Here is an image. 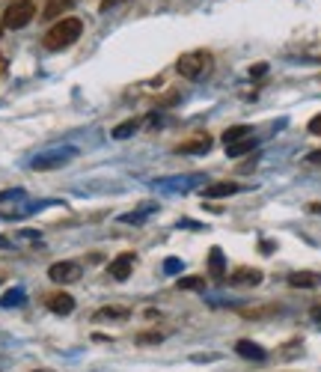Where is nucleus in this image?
Segmentation results:
<instances>
[{"label":"nucleus","mask_w":321,"mask_h":372,"mask_svg":"<svg viewBox=\"0 0 321 372\" xmlns=\"http://www.w3.org/2000/svg\"><path fill=\"white\" fill-rule=\"evenodd\" d=\"M80 33H83L80 19H63L45 33V48L48 51H63V48L75 45L80 39Z\"/></svg>","instance_id":"nucleus-1"},{"label":"nucleus","mask_w":321,"mask_h":372,"mask_svg":"<svg viewBox=\"0 0 321 372\" xmlns=\"http://www.w3.org/2000/svg\"><path fill=\"white\" fill-rule=\"evenodd\" d=\"M176 69H179L181 78L199 81L202 75L211 72V54L209 51H191V54H181L179 63H176Z\"/></svg>","instance_id":"nucleus-2"},{"label":"nucleus","mask_w":321,"mask_h":372,"mask_svg":"<svg viewBox=\"0 0 321 372\" xmlns=\"http://www.w3.org/2000/svg\"><path fill=\"white\" fill-rule=\"evenodd\" d=\"M33 15H36V6H33V0H12L4 12V27L9 30H21L33 21Z\"/></svg>","instance_id":"nucleus-3"},{"label":"nucleus","mask_w":321,"mask_h":372,"mask_svg":"<svg viewBox=\"0 0 321 372\" xmlns=\"http://www.w3.org/2000/svg\"><path fill=\"white\" fill-rule=\"evenodd\" d=\"M48 277L54 283H75V280H80V265L78 262H54L48 268Z\"/></svg>","instance_id":"nucleus-4"},{"label":"nucleus","mask_w":321,"mask_h":372,"mask_svg":"<svg viewBox=\"0 0 321 372\" xmlns=\"http://www.w3.org/2000/svg\"><path fill=\"white\" fill-rule=\"evenodd\" d=\"M131 268H134V253H120V257L107 265V274L113 280H128L131 277Z\"/></svg>","instance_id":"nucleus-5"},{"label":"nucleus","mask_w":321,"mask_h":372,"mask_svg":"<svg viewBox=\"0 0 321 372\" xmlns=\"http://www.w3.org/2000/svg\"><path fill=\"white\" fill-rule=\"evenodd\" d=\"M48 310H51V313H57V316H69V313L75 310V298H72V295H65V292L48 295Z\"/></svg>","instance_id":"nucleus-6"},{"label":"nucleus","mask_w":321,"mask_h":372,"mask_svg":"<svg viewBox=\"0 0 321 372\" xmlns=\"http://www.w3.org/2000/svg\"><path fill=\"white\" fill-rule=\"evenodd\" d=\"M211 149V140L206 138V134H199V138L194 140H184L176 146V152H181V155H199V152H209Z\"/></svg>","instance_id":"nucleus-7"},{"label":"nucleus","mask_w":321,"mask_h":372,"mask_svg":"<svg viewBox=\"0 0 321 372\" xmlns=\"http://www.w3.org/2000/svg\"><path fill=\"white\" fill-rule=\"evenodd\" d=\"M229 283H238V286H259V283H262V272H259V268H238V272L229 277Z\"/></svg>","instance_id":"nucleus-8"},{"label":"nucleus","mask_w":321,"mask_h":372,"mask_svg":"<svg viewBox=\"0 0 321 372\" xmlns=\"http://www.w3.org/2000/svg\"><path fill=\"white\" fill-rule=\"evenodd\" d=\"M289 283L295 286V289H315V286H321V274H315V272H295L289 277Z\"/></svg>","instance_id":"nucleus-9"},{"label":"nucleus","mask_w":321,"mask_h":372,"mask_svg":"<svg viewBox=\"0 0 321 372\" xmlns=\"http://www.w3.org/2000/svg\"><path fill=\"white\" fill-rule=\"evenodd\" d=\"M131 313L125 307H101L95 316H93V322H125Z\"/></svg>","instance_id":"nucleus-10"},{"label":"nucleus","mask_w":321,"mask_h":372,"mask_svg":"<svg viewBox=\"0 0 321 372\" xmlns=\"http://www.w3.org/2000/svg\"><path fill=\"white\" fill-rule=\"evenodd\" d=\"M235 191H238V182H214V185H209V188L202 191V194H206L209 200H214V197H229V194H235Z\"/></svg>","instance_id":"nucleus-11"},{"label":"nucleus","mask_w":321,"mask_h":372,"mask_svg":"<svg viewBox=\"0 0 321 372\" xmlns=\"http://www.w3.org/2000/svg\"><path fill=\"white\" fill-rule=\"evenodd\" d=\"M235 351H238L241 358H253V361H265V348H259L256 343H250V340H238V346H235Z\"/></svg>","instance_id":"nucleus-12"},{"label":"nucleus","mask_w":321,"mask_h":372,"mask_svg":"<svg viewBox=\"0 0 321 372\" xmlns=\"http://www.w3.org/2000/svg\"><path fill=\"white\" fill-rule=\"evenodd\" d=\"M75 4V0H48L45 4V15L42 19H57V15H63L65 9H69Z\"/></svg>","instance_id":"nucleus-13"},{"label":"nucleus","mask_w":321,"mask_h":372,"mask_svg":"<svg viewBox=\"0 0 321 372\" xmlns=\"http://www.w3.org/2000/svg\"><path fill=\"white\" fill-rule=\"evenodd\" d=\"M253 146H256V140H253V138H244V140H235V143H229V146H226V152H229V158H238V155H244V152H250Z\"/></svg>","instance_id":"nucleus-14"},{"label":"nucleus","mask_w":321,"mask_h":372,"mask_svg":"<svg viewBox=\"0 0 321 372\" xmlns=\"http://www.w3.org/2000/svg\"><path fill=\"white\" fill-rule=\"evenodd\" d=\"M209 272H211V277H223V253L221 250H211V262H209Z\"/></svg>","instance_id":"nucleus-15"},{"label":"nucleus","mask_w":321,"mask_h":372,"mask_svg":"<svg viewBox=\"0 0 321 372\" xmlns=\"http://www.w3.org/2000/svg\"><path fill=\"white\" fill-rule=\"evenodd\" d=\"M250 134V128L247 125H235V128H226V134H223V143L229 146V143H235V140H244Z\"/></svg>","instance_id":"nucleus-16"},{"label":"nucleus","mask_w":321,"mask_h":372,"mask_svg":"<svg viewBox=\"0 0 321 372\" xmlns=\"http://www.w3.org/2000/svg\"><path fill=\"white\" fill-rule=\"evenodd\" d=\"M134 131H137V123L128 120V123H122V125H116V128H113V138H116V140H125V138H131Z\"/></svg>","instance_id":"nucleus-17"},{"label":"nucleus","mask_w":321,"mask_h":372,"mask_svg":"<svg viewBox=\"0 0 321 372\" xmlns=\"http://www.w3.org/2000/svg\"><path fill=\"white\" fill-rule=\"evenodd\" d=\"M202 277H184V280H179V289H202Z\"/></svg>","instance_id":"nucleus-18"},{"label":"nucleus","mask_w":321,"mask_h":372,"mask_svg":"<svg viewBox=\"0 0 321 372\" xmlns=\"http://www.w3.org/2000/svg\"><path fill=\"white\" fill-rule=\"evenodd\" d=\"M247 319H262V316H271V313H277V307L271 304V307H262V310H241Z\"/></svg>","instance_id":"nucleus-19"},{"label":"nucleus","mask_w":321,"mask_h":372,"mask_svg":"<svg viewBox=\"0 0 321 372\" xmlns=\"http://www.w3.org/2000/svg\"><path fill=\"white\" fill-rule=\"evenodd\" d=\"M161 340H164L161 334H140V336H137V343H140V346H146V343H161Z\"/></svg>","instance_id":"nucleus-20"},{"label":"nucleus","mask_w":321,"mask_h":372,"mask_svg":"<svg viewBox=\"0 0 321 372\" xmlns=\"http://www.w3.org/2000/svg\"><path fill=\"white\" fill-rule=\"evenodd\" d=\"M122 4H128V0H101V12H110V9H116V6H122Z\"/></svg>","instance_id":"nucleus-21"},{"label":"nucleus","mask_w":321,"mask_h":372,"mask_svg":"<svg viewBox=\"0 0 321 372\" xmlns=\"http://www.w3.org/2000/svg\"><path fill=\"white\" fill-rule=\"evenodd\" d=\"M307 128H310V134H321V113H318V116H312Z\"/></svg>","instance_id":"nucleus-22"},{"label":"nucleus","mask_w":321,"mask_h":372,"mask_svg":"<svg viewBox=\"0 0 321 372\" xmlns=\"http://www.w3.org/2000/svg\"><path fill=\"white\" fill-rule=\"evenodd\" d=\"M19 298H21V292H9V295L4 298V304H9V307H12V304H19Z\"/></svg>","instance_id":"nucleus-23"},{"label":"nucleus","mask_w":321,"mask_h":372,"mask_svg":"<svg viewBox=\"0 0 321 372\" xmlns=\"http://www.w3.org/2000/svg\"><path fill=\"white\" fill-rule=\"evenodd\" d=\"M307 161H310V164H318V167H321V152H312V155H310Z\"/></svg>","instance_id":"nucleus-24"},{"label":"nucleus","mask_w":321,"mask_h":372,"mask_svg":"<svg viewBox=\"0 0 321 372\" xmlns=\"http://www.w3.org/2000/svg\"><path fill=\"white\" fill-rule=\"evenodd\" d=\"M312 319H315V322H321V304H318V307H312V313H310Z\"/></svg>","instance_id":"nucleus-25"},{"label":"nucleus","mask_w":321,"mask_h":372,"mask_svg":"<svg viewBox=\"0 0 321 372\" xmlns=\"http://www.w3.org/2000/svg\"><path fill=\"white\" fill-rule=\"evenodd\" d=\"M310 212H315V215H321V202H312V206H310Z\"/></svg>","instance_id":"nucleus-26"},{"label":"nucleus","mask_w":321,"mask_h":372,"mask_svg":"<svg viewBox=\"0 0 321 372\" xmlns=\"http://www.w3.org/2000/svg\"><path fill=\"white\" fill-rule=\"evenodd\" d=\"M4 72H6V60H4V57H0V75H4Z\"/></svg>","instance_id":"nucleus-27"},{"label":"nucleus","mask_w":321,"mask_h":372,"mask_svg":"<svg viewBox=\"0 0 321 372\" xmlns=\"http://www.w3.org/2000/svg\"><path fill=\"white\" fill-rule=\"evenodd\" d=\"M42 372H45V369H42Z\"/></svg>","instance_id":"nucleus-28"}]
</instances>
